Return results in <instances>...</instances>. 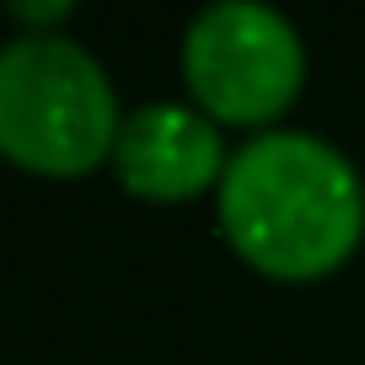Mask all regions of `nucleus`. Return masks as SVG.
Returning a JSON list of instances; mask_svg holds the SVG:
<instances>
[{
    "mask_svg": "<svg viewBox=\"0 0 365 365\" xmlns=\"http://www.w3.org/2000/svg\"><path fill=\"white\" fill-rule=\"evenodd\" d=\"M220 231L247 269L307 285L344 269L365 237V188L349 156L317 135L269 129L226 161Z\"/></svg>",
    "mask_w": 365,
    "mask_h": 365,
    "instance_id": "obj_1",
    "label": "nucleus"
},
{
    "mask_svg": "<svg viewBox=\"0 0 365 365\" xmlns=\"http://www.w3.org/2000/svg\"><path fill=\"white\" fill-rule=\"evenodd\" d=\"M11 16H22V22H59V16H70V6L59 0V6H11Z\"/></svg>",
    "mask_w": 365,
    "mask_h": 365,
    "instance_id": "obj_5",
    "label": "nucleus"
},
{
    "mask_svg": "<svg viewBox=\"0 0 365 365\" xmlns=\"http://www.w3.org/2000/svg\"><path fill=\"white\" fill-rule=\"evenodd\" d=\"M113 81L76 38L22 33L0 43V150L27 172L76 178L118 140Z\"/></svg>",
    "mask_w": 365,
    "mask_h": 365,
    "instance_id": "obj_2",
    "label": "nucleus"
},
{
    "mask_svg": "<svg viewBox=\"0 0 365 365\" xmlns=\"http://www.w3.org/2000/svg\"><path fill=\"white\" fill-rule=\"evenodd\" d=\"M182 76L215 124H274L301 97V33L269 6L220 0L199 11L182 38Z\"/></svg>",
    "mask_w": 365,
    "mask_h": 365,
    "instance_id": "obj_3",
    "label": "nucleus"
},
{
    "mask_svg": "<svg viewBox=\"0 0 365 365\" xmlns=\"http://www.w3.org/2000/svg\"><path fill=\"white\" fill-rule=\"evenodd\" d=\"M113 167L129 194L178 205V199H194L205 188H220L226 145H220L215 118L194 113L182 103H150L118 124Z\"/></svg>",
    "mask_w": 365,
    "mask_h": 365,
    "instance_id": "obj_4",
    "label": "nucleus"
}]
</instances>
